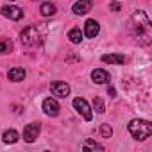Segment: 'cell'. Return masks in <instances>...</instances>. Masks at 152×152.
Instances as JSON below:
<instances>
[{"label":"cell","mask_w":152,"mask_h":152,"mask_svg":"<svg viewBox=\"0 0 152 152\" xmlns=\"http://www.w3.org/2000/svg\"><path fill=\"white\" fill-rule=\"evenodd\" d=\"M129 132L134 140L143 141L152 136V124L147 120H131L129 122Z\"/></svg>","instance_id":"obj_1"},{"label":"cell","mask_w":152,"mask_h":152,"mask_svg":"<svg viewBox=\"0 0 152 152\" xmlns=\"http://www.w3.org/2000/svg\"><path fill=\"white\" fill-rule=\"evenodd\" d=\"M132 25L136 27V34L138 36H148L150 32V20L143 11H138L132 15Z\"/></svg>","instance_id":"obj_2"},{"label":"cell","mask_w":152,"mask_h":152,"mask_svg":"<svg viewBox=\"0 0 152 152\" xmlns=\"http://www.w3.org/2000/svg\"><path fill=\"white\" fill-rule=\"evenodd\" d=\"M20 39H22V45L25 47H34L39 43V32L36 27H25L20 34Z\"/></svg>","instance_id":"obj_3"},{"label":"cell","mask_w":152,"mask_h":152,"mask_svg":"<svg viewBox=\"0 0 152 152\" xmlns=\"http://www.w3.org/2000/svg\"><path fill=\"white\" fill-rule=\"evenodd\" d=\"M73 107H75V111H77L84 120H91L93 118V113H91V107H90V104L84 100V99H81V97H77V99H73Z\"/></svg>","instance_id":"obj_4"},{"label":"cell","mask_w":152,"mask_h":152,"mask_svg":"<svg viewBox=\"0 0 152 152\" xmlns=\"http://www.w3.org/2000/svg\"><path fill=\"white\" fill-rule=\"evenodd\" d=\"M39 131H41V125L39 122H32V124H27L25 129H23V140L27 143H34L36 138L39 136Z\"/></svg>","instance_id":"obj_5"},{"label":"cell","mask_w":152,"mask_h":152,"mask_svg":"<svg viewBox=\"0 0 152 152\" xmlns=\"http://www.w3.org/2000/svg\"><path fill=\"white\" fill-rule=\"evenodd\" d=\"M50 91H52V95H56V97H59V99H66V97L70 95V86H68L66 83L56 81V83L50 84Z\"/></svg>","instance_id":"obj_6"},{"label":"cell","mask_w":152,"mask_h":152,"mask_svg":"<svg viewBox=\"0 0 152 152\" xmlns=\"http://www.w3.org/2000/svg\"><path fill=\"white\" fill-rule=\"evenodd\" d=\"M91 7H93V0H77V2L73 4L72 11H73V15L83 16V15L90 13V11H91Z\"/></svg>","instance_id":"obj_7"},{"label":"cell","mask_w":152,"mask_h":152,"mask_svg":"<svg viewBox=\"0 0 152 152\" xmlns=\"http://www.w3.org/2000/svg\"><path fill=\"white\" fill-rule=\"evenodd\" d=\"M0 13H2L6 18L15 20V22H18V20L23 18V11L20 7H16V6H4L2 9H0Z\"/></svg>","instance_id":"obj_8"},{"label":"cell","mask_w":152,"mask_h":152,"mask_svg":"<svg viewBox=\"0 0 152 152\" xmlns=\"http://www.w3.org/2000/svg\"><path fill=\"white\" fill-rule=\"evenodd\" d=\"M43 111H45V115H48V116H57L59 115V102L56 100V99H52V97H48V99H45L43 100Z\"/></svg>","instance_id":"obj_9"},{"label":"cell","mask_w":152,"mask_h":152,"mask_svg":"<svg viewBox=\"0 0 152 152\" xmlns=\"http://www.w3.org/2000/svg\"><path fill=\"white\" fill-rule=\"evenodd\" d=\"M91 79H93V83H97V84H107V83L111 81V75H109L106 70L97 68V70L91 72Z\"/></svg>","instance_id":"obj_10"},{"label":"cell","mask_w":152,"mask_h":152,"mask_svg":"<svg viewBox=\"0 0 152 152\" xmlns=\"http://www.w3.org/2000/svg\"><path fill=\"white\" fill-rule=\"evenodd\" d=\"M99 32H100V25H99L97 20H88L84 23V34H86V38H97Z\"/></svg>","instance_id":"obj_11"},{"label":"cell","mask_w":152,"mask_h":152,"mask_svg":"<svg viewBox=\"0 0 152 152\" xmlns=\"http://www.w3.org/2000/svg\"><path fill=\"white\" fill-rule=\"evenodd\" d=\"M25 70L23 68H11L9 72H7V77H9V81H13V83H20V81H23L25 79Z\"/></svg>","instance_id":"obj_12"},{"label":"cell","mask_w":152,"mask_h":152,"mask_svg":"<svg viewBox=\"0 0 152 152\" xmlns=\"http://www.w3.org/2000/svg\"><path fill=\"white\" fill-rule=\"evenodd\" d=\"M102 61L104 63H109V64H124L125 63V57L124 56H118V54H104L102 56Z\"/></svg>","instance_id":"obj_13"},{"label":"cell","mask_w":152,"mask_h":152,"mask_svg":"<svg viewBox=\"0 0 152 152\" xmlns=\"http://www.w3.org/2000/svg\"><path fill=\"white\" fill-rule=\"evenodd\" d=\"M18 138H20V134H18L15 129H7V131H4V134H2L4 143H16Z\"/></svg>","instance_id":"obj_14"},{"label":"cell","mask_w":152,"mask_h":152,"mask_svg":"<svg viewBox=\"0 0 152 152\" xmlns=\"http://www.w3.org/2000/svg\"><path fill=\"white\" fill-rule=\"evenodd\" d=\"M68 39L72 41V43H81L83 41V32H81V29H77V27H73L70 32H68Z\"/></svg>","instance_id":"obj_15"},{"label":"cell","mask_w":152,"mask_h":152,"mask_svg":"<svg viewBox=\"0 0 152 152\" xmlns=\"http://www.w3.org/2000/svg\"><path fill=\"white\" fill-rule=\"evenodd\" d=\"M13 50V41L9 38H0V54H9Z\"/></svg>","instance_id":"obj_16"},{"label":"cell","mask_w":152,"mask_h":152,"mask_svg":"<svg viewBox=\"0 0 152 152\" xmlns=\"http://www.w3.org/2000/svg\"><path fill=\"white\" fill-rule=\"evenodd\" d=\"M39 13H41L43 16H52V15H56V6H54L52 2H45V4H41Z\"/></svg>","instance_id":"obj_17"},{"label":"cell","mask_w":152,"mask_h":152,"mask_svg":"<svg viewBox=\"0 0 152 152\" xmlns=\"http://www.w3.org/2000/svg\"><path fill=\"white\" fill-rule=\"evenodd\" d=\"M84 150H104V147H102V145H99L97 141L86 140V141H84Z\"/></svg>","instance_id":"obj_18"},{"label":"cell","mask_w":152,"mask_h":152,"mask_svg":"<svg viewBox=\"0 0 152 152\" xmlns=\"http://www.w3.org/2000/svg\"><path fill=\"white\" fill-rule=\"evenodd\" d=\"M111 134H113L111 125H109V124H102V125H100V136H102V138H111Z\"/></svg>","instance_id":"obj_19"},{"label":"cell","mask_w":152,"mask_h":152,"mask_svg":"<svg viewBox=\"0 0 152 152\" xmlns=\"http://www.w3.org/2000/svg\"><path fill=\"white\" fill-rule=\"evenodd\" d=\"M93 107H95V111H97V113H104V111H106V106H104L102 99H99V97H95V99H93Z\"/></svg>","instance_id":"obj_20"},{"label":"cell","mask_w":152,"mask_h":152,"mask_svg":"<svg viewBox=\"0 0 152 152\" xmlns=\"http://www.w3.org/2000/svg\"><path fill=\"white\" fill-rule=\"evenodd\" d=\"M109 9H111V11H120V9H122V4H118V2H111V4H109Z\"/></svg>","instance_id":"obj_21"},{"label":"cell","mask_w":152,"mask_h":152,"mask_svg":"<svg viewBox=\"0 0 152 152\" xmlns=\"http://www.w3.org/2000/svg\"><path fill=\"white\" fill-rule=\"evenodd\" d=\"M107 93H109V97H116V91H115V88H109V91H107Z\"/></svg>","instance_id":"obj_22"},{"label":"cell","mask_w":152,"mask_h":152,"mask_svg":"<svg viewBox=\"0 0 152 152\" xmlns=\"http://www.w3.org/2000/svg\"><path fill=\"white\" fill-rule=\"evenodd\" d=\"M11 2H15V0H11Z\"/></svg>","instance_id":"obj_23"}]
</instances>
